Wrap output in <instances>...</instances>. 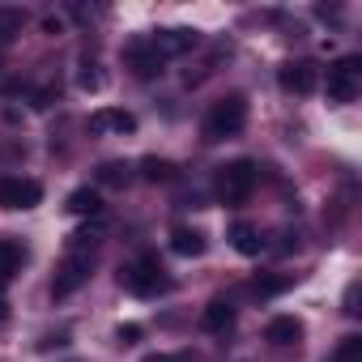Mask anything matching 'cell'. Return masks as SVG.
<instances>
[{"label":"cell","mask_w":362,"mask_h":362,"mask_svg":"<svg viewBox=\"0 0 362 362\" xmlns=\"http://www.w3.org/2000/svg\"><path fill=\"white\" fill-rule=\"evenodd\" d=\"M256 184H260V170H256V162H247V158L226 162V166H218V175H214V192H218V201H226V205H243V201L256 192Z\"/></svg>","instance_id":"6da1fadb"},{"label":"cell","mask_w":362,"mask_h":362,"mask_svg":"<svg viewBox=\"0 0 362 362\" xmlns=\"http://www.w3.org/2000/svg\"><path fill=\"white\" fill-rule=\"evenodd\" d=\"M119 286L128 294H136V298H158V294L170 290V277L158 264V256H141V260H132V264L119 269Z\"/></svg>","instance_id":"7a4b0ae2"},{"label":"cell","mask_w":362,"mask_h":362,"mask_svg":"<svg viewBox=\"0 0 362 362\" xmlns=\"http://www.w3.org/2000/svg\"><path fill=\"white\" fill-rule=\"evenodd\" d=\"M247 124V98L243 94H226L214 103V111L205 115V141H226V136H239Z\"/></svg>","instance_id":"3957f363"},{"label":"cell","mask_w":362,"mask_h":362,"mask_svg":"<svg viewBox=\"0 0 362 362\" xmlns=\"http://www.w3.org/2000/svg\"><path fill=\"white\" fill-rule=\"evenodd\" d=\"M90 273H94V256H90V252H69L64 264H60L56 277H52V298H69L73 290H81V286L90 281Z\"/></svg>","instance_id":"277c9868"},{"label":"cell","mask_w":362,"mask_h":362,"mask_svg":"<svg viewBox=\"0 0 362 362\" xmlns=\"http://www.w3.org/2000/svg\"><path fill=\"white\" fill-rule=\"evenodd\" d=\"M43 201V184L26 175H0V209H35Z\"/></svg>","instance_id":"5b68a950"},{"label":"cell","mask_w":362,"mask_h":362,"mask_svg":"<svg viewBox=\"0 0 362 362\" xmlns=\"http://www.w3.org/2000/svg\"><path fill=\"white\" fill-rule=\"evenodd\" d=\"M124 60H128V69H132L141 81H153V77H162V69H166V56H162L149 39L128 43V47H124Z\"/></svg>","instance_id":"8992f818"},{"label":"cell","mask_w":362,"mask_h":362,"mask_svg":"<svg viewBox=\"0 0 362 362\" xmlns=\"http://www.w3.org/2000/svg\"><path fill=\"white\" fill-rule=\"evenodd\" d=\"M149 43H153L166 60H170V56H188V52L201 47V30H192V26H170V30H158Z\"/></svg>","instance_id":"52a82bcc"},{"label":"cell","mask_w":362,"mask_h":362,"mask_svg":"<svg viewBox=\"0 0 362 362\" xmlns=\"http://www.w3.org/2000/svg\"><path fill=\"white\" fill-rule=\"evenodd\" d=\"M358 94V56H345L328 69V98L332 103H349Z\"/></svg>","instance_id":"ba28073f"},{"label":"cell","mask_w":362,"mask_h":362,"mask_svg":"<svg viewBox=\"0 0 362 362\" xmlns=\"http://www.w3.org/2000/svg\"><path fill=\"white\" fill-rule=\"evenodd\" d=\"M277 81H281L286 94H311V90L320 86V69H315L311 60H290V64H281Z\"/></svg>","instance_id":"9c48e42d"},{"label":"cell","mask_w":362,"mask_h":362,"mask_svg":"<svg viewBox=\"0 0 362 362\" xmlns=\"http://www.w3.org/2000/svg\"><path fill=\"white\" fill-rule=\"evenodd\" d=\"M90 128L94 132H115V136H132L136 132V115L124 111V107H98L90 115Z\"/></svg>","instance_id":"30bf717a"},{"label":"cell","mask_w":362,"mask_h":362,"mask_svg":"<svg viewBox=\"0 0 362 362\" xmlns=\"http://www.w3.org/2000/svg\"><path fill=\"white\" fill-rule=\"evenodd\" d=\"M22 264H26V247L18 239H0V290L22 273Z\"/></svg>","instance_id":"8fae6325"},{"label":"cell","mask_w":362,"mask_h":362,"mask_svg":"<svg viewBox=\"0 0 362 362\" xmlns=\"http://www.w3.org/2000/svg\"><path fill=\"white\" fill-rule=\"evenodd\" d=\"M205 247H209V239L201 230H192V226H175L170 230V252L175 256H205Z\"/></svg>","instance_id":"7c38bea8"},{"label":"cell","mask_w":362,"mask_h":362,"mask_svg":"<svg viewBox=\"0 0 362 362\" xmlns=\"http://www.w3.org/2000/svg\"><path fill=\"white\" fill-rule=\"evenodd\" d=\"M303 332H307V328H303V320H298V315H277V320L264 328V337H269L273 345H298V341H303Z\"/></svg>","instance_id":"4fadbf2b"},{"label":"cell","mask_w":362,"mask_h":362,"mask_svg":"<svg viewBox=\"0 0 362 362\" xmlns=\"http://www.w3.org/2000/svg\"><path fill=\"white\" fill-rule=\"evenodd\" d=\"M141 179H145V184H175V179H179V166H175L170 158L149 153V158H141Z\"/></svg>","instance_id":"5bb4252c"},{"label":"cell","mask_w":362,"mask_h":362,"mask_svg":"<svg viewBox=\"0 0 362 362\" xmlns=\"http://www.w3.org/2000/svg\"><path fill=\"white\" fill-rule=\"evenodd\" d=\"M64 209L77 218H103V197H98V188H77V192H69Z\"/></svg>","instance_id":"9a60e30c"},{"label":"cell","mask_w":362,"mask_h":362,"mask_svg":"<svg viewBox=\"0 0 362 362\" xmlns=\"http://www.w3.org/2000/svg\"><path fill=\"white\" fill-rule=\"evenodd\" d=\"M230 243H235L239 256H260L264 252V239H260V230L252 222H235L230 226Z\"/></svg>","instance_id":"2e32d148"},{"label":"cell","mask_w":362,"mask_h":362,"mask_svg":"<svg viewBox=\"0 0 362 362\" xmlns=\"http://www.w3.org/2000/svg\"><path fill=\"white\" fill-rule=\"evenodd\" d=\"M201 324H205L209 332H230V328H235V307H230L226 298H214V303L205 307Z\"/></svg>","instance_id":"e0dca14e"},{"label":"cell","mask_w":362,"mask_h":362,"mask_svg":"<svg viewBox=\"0 0 362 362\" xmlns=\"http://www.w3.org/2000/svg\"><path fill=\"white\" fill-rule=\"evenodd\" d=\"M22 30H26V9L5 5V9H0V47H9Z\"/></svg>","instance_id":"ac0fdd59"},{"label":"cell","mask_w":362,"mask_h":362,"mask_svg":"<svg viewBox=\"0 0 362 362\" xmlns=\"http://www.w3.org/2000/svg\"><path fill=\"white\" fill-rule=\"evenodd\" d=\"M103 86H107V77H103L98 60H90V56H86V60L77 64V90H86V94H98Z\"/></svg>","instance_id":"d6986e66"},{"label":"cell","mask_w":362,"mask_h":362,"mask_svg":"<svg viewBox=\"0 0 362 362\" xmlns=\"http://www.w3.org/2000/svg\"><path fill=\"white\" fill-rule=\"evenodd\" d=\"M128 179H132V166L128 162H103L98 166V184L103 188H128Z\"/></svg>","instance_id":"ffe728a7"},{"label":"cell","mask_w":362,"mask_h":362,"mask_svg":"<svg viewBox=\"0 0 362 362\" xmlns=\"http://www.w3.org/2000/svg\"><path fill=\"white\" fill-rule=\"evenodd\" d=\"M332 362H362V337H358V332H349V337H341V345H337V354H332Z\"/></svg>","instance_id":"44dd1931"},{"label":"cell","mask_w":362,"mask_h":362,"mask_svg":"<svg viewBox=\"0 0 362 362\" xmlns=\"http://www.w3.org/2000/svg\"><path fill=\"white\" fill-rule=\"evenodd\" d=\"M290 286H294V277H256V281H252V290H256L260 298L281 294V290H290Z\"/></svg>","instance_id":"7402d4cb"},{"label":"cell","mask_w":362,"mask_h":362,"mask_svg":"<svg viewBox=\"0 0 362 362\" xmlns=\"http://www.w3.org/2000/svg\"><path fill=\"white\" fill-rule=\"evenodd\" d=\"M141 332H145L141 324H119V328H115V341H119V345H132V341H141Z\"/></svg>","instance_id":"603a6c76"},{"label":"cell","mask_w":362,"mask_h":362,"mask_svg":"<svg viewBox=\"0 0 362 362\" xmlns=\"http://www.w3.org/2000/svg\"><path fill=\"white\" fill-rule=\"evenodd\" d=\"M141 362H192V354H145Z\"/></svg>","instance_id":"cb8c5ba5"},{"label":"cell","mask_w":362,"mask_h":362,"mask_svg":"<svg viewBox=\"0 0 362 362\" xmlns=\"http://www.w3.org/2000/svg\"><path fill=\"white\" fill-rule=\"evenodd\" d=\"M358 311H362V307H358V281H354V286L345 290V315H358Z\"/></svg>","instance_id":"d4e9b609"},{"label":"cell","mask_w":362,"mask_h":362,"mask_svg":"<svg viewBox=\"0 0 362 362\" xmlns=\"http://www.w3.org/2000/svg\"><path fill=\"white\" fill-rule=\"evenodd\" d=\"M43 30H47V35H60L64 26H60V18H43Z\"/></svg>","instance_id":"484cf974"},{"label":"cell","mask_w":362,"mask_h":362,"mask_svg":"<svg viewBox=\"0 0 362 362\" xmlns=\"http://www.w3.org/2000/svg\"><path fill=\"white\" fill-rule=\"evenodd\" d=\"M9 315V303H5V294H0V320H5Z\"/></svg>","instance_id":"4316f807"}]
</instances>
